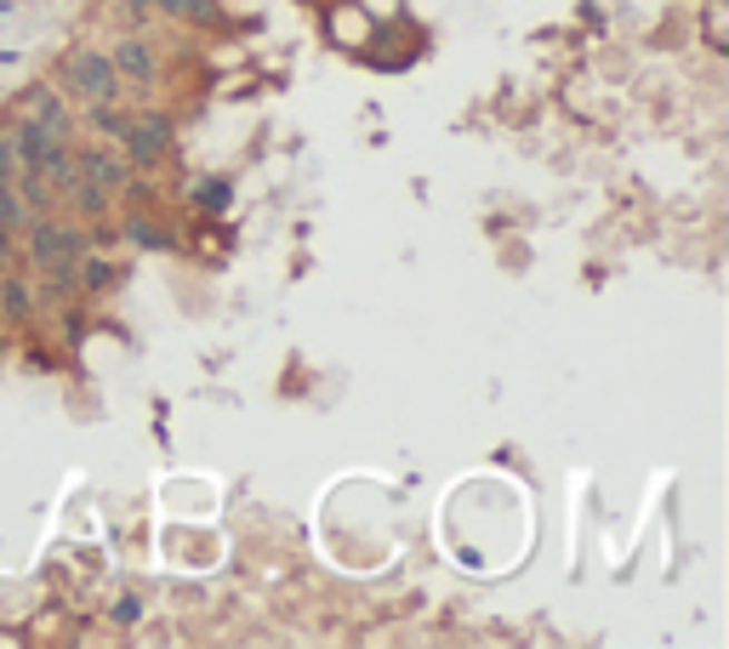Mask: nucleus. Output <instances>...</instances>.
<instances>
[{
	"instance_id": "f03ea898",
	"label": "nucleus",
	"mask_w": 729,
	"mask_h": 649,
	"mask_svg": "<svg viewBox=\"0 0 729 649\" xmlns=\"http://www.w3.org/2000/svg\"><path fill=\"white\" fill-rule=\"evenodd\" d=\"M166 142H171V126H166L160 115L137 120V126L126 131V148H131V160H137V166H155V160L166 155Z\"/></svg>"
},
{
	"instance_id": "423d86ee",
	"label": "nucleus",
	"mask_w": 729,
	"mask_h": 649,
	"mask_svg": "<svg viewBox=\"0 0 729 649\" xmlns=\"http://www.w3.org/2000/svg\"><path fill=\"white\" fill-rule=\"evenodd\" d=\"M23 212H18V199H12V183H0V228H12Z\"/></svg>"
},
{
	"instance_id": "0eeeda50",
	"label": "nucleus",
	"mask_w": 729,
	"mask_h": 649,
	"mask_svg": "<svg viewBox=\"0 0 729 649\" xmlns=\"http://www.w3.org/2000/svg\"><path fill=\"white\" fill-rule=\"evenodd\" d=\"M86 171H91L97 183H120V166H115V160H104V155H91V160H86Z\"/></svg>"
},
{
	"instance_id": "6e6552de",
	"label": "nucleus",
	"mask_w": 729,
	"mask_h": 649,
	"mask_svg": "<svg viewBox=\"0 0 729 649\" xmlns=\"http://www.w3.org/2000/svg\"><path fill=\"white\" fill-rule=\"evenodd\" d=\"M80 206L97 212V206H104V188H91V183H86V188H80Z\"/></svg>"
},
{
	"instance_id": "f257e3e1",
	"label": "nucleus",
	"mask_w": 729,
	"mask_h": 649,
	"mask_svg": "<svg viewBox=\"0 0 729 649\" xmlns=\"http://www.w3.org/2000/svg\"><path fill=\"white\" fill-rule=\"evenodd\" d=\"M69 86H75V91H86L91 104H109L115 86H120V75H115V63H109L104 52H80V58L69 63Z\"/></svg>"
},
{
	"instance_id": "39448f33",
	"label": "nucleus",
	"mask_w": 729,
	"mask_h": 649,
	"mask_svg": "<svg viewBox=\"0 0 729 649\" xmlns=\"http://www.w3.org/2000/svg\"><path fill=\"white\" fill-rule=\"evenodd\" d=\"M23 166H18V142L12 137H0V183H12Z\"/></svg>"
},
{
	"instance_id": "20e7f679",
	"label": "nucleus",
	"mask_w": 729,
	"mask_h": 649,
	"mask_svg": "<svg viewBox=\"0 0 729 649\" xmlns=\"http://www.w3.org/2000/svg\"><path fill=\"white\" fill-rule=\"evenodd\" d=\"M58 252H69V257H75V252H80V239H69V234H63V228H52V223L35 228V257L46 263V257H58Z\"/></svg>"
},
{
	"instance_id": "7ed1b4c3",
	"label": "nucleus",
	"mask_w": 729,
	"mask_h": 649,
	"mask_svg": "<svg viewBox=\"0 0 729 649\" xmlns=\"http://www.w3.org/2000/svg\"><path fill=\"white\" fill-rule=\"evenodd\" d=\"M109 63H115V75H131V80H149L155 75V52H149V46H137V40H126Z\"/></svg>"
}]
</instances>
